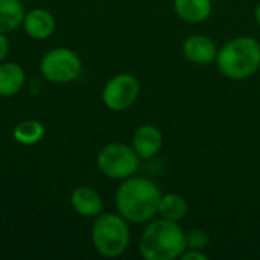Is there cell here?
Wrapping results in <instances>:
<instances>
[{"instance_id":"6da1fadb","label":"cell","mask_w":260,"mask_h":260,"mask_svg":"<svg viewBox=\"0 0 260 260\" xmlns=\"http://www.w3.org/2000/svg\"><path fill=\"white\" fill-rule=\"evenodd\" d=\"M160 187L149 178L133 175L122 180L116 190V209L131 224H146L158 213L161 198Z\"/></svg>"},{"instance_id":"7a4b0ae2","label":"cell","mask_w":260,"mask_h":260,"mask_svg":"<svg viewBox=\"0 0 260 260\" xmlns=\"http://www.w3.org/2000/svg\"><path fill=\"white\" fill-rule=\"evenodd\" d=\"M139 251L146 260L181 259L186 251V232L178 222L151 219L142 232Z\"/></svg>"},{"instance_id":"3957f363","label":"cell","mask_w":260,"mask_h":260,"mask_svg":"<svg viewBox=\"0 0 260 260\" xmlns=\"http://www.w3.org/2000/svg\"><path fill=\"white\" fill-rule=\"evenodd\" d=\"M216 67L232 81H245L260 67V43L253 37H236L229 40L216 55Z\"/></svg>"},{"instance_id":"277c9868","label":"cell","mask_w":260,"mask_h":260,"mask_svg":"<svg viewBox=\"0 0 260 260\" xmlns=\"http://www.w3.org/2000/svg\"><path fill=\"white\" fill-rule=\"evenodd\" d=\"M131 241L128 221L119 213H101L91 227L94 250L104 257L122 256Z\"/></svg>"},{"instance_id":"5b68a950","label":"cell","mask_w":260,"mask_h":260,"mask_svg":"<svg viewBox=\"0 0 260 260\" xmlns=\"http://www.w3.org/2000/svg\"><path fill=\"white\" fill-rule=\"evenodd\" d=\"M140 157L131 145L126 143H108L96 157L98 169L102 175L111 180H126L139 171Z\"/></svg>"},{"instance_id":"8992f818","label":"cell","mask_w":260,"mask_h":260,"mask_svg":"<svg viewBox=\"0 0 260 260\" xmlns=\"http://www.w3.org/2000/svg\"><path fill=\"white\" fill-rule=\"evenodd\" d=\"M40 70L41 75L53 84H69L81 75L82 61L75 50L55 47L41 58Z\"/></svg>"},{"instance_id":"52a82bcc","label":"cell","mask_w":260,"mask_h":260,"mask_svg":"<svg viewBox=\"0 0 260 260\" xmlns=\"http://www.w3.org/2000/svg\"><path fill=\"white\" fill-rule=\"evenodd\" d=\"M139 94V79L131 73H119L105 84L102 90V102L111 111H125L136 104Z\"/></svg>"},{"instance_id":"ba28073f","label":"cell","mask_w":260,"mask_h":260,"mask_svg":"<svg viewBox=\"0 0 260 260\" xmlns=\"http://www.w3.org/2000/svg\"><path fill=\"white\" fill-rule=\"evenodd\" d=\"M183 55L187 61L197 66H206L216 59L218 49L213 40L203 34H193L183 43Z\"/></svg>"},{"instance_id":"9c48e42d","label":"cell","mask_w":260,"mask_h":260,"mask_svg":"<svg viewBox=\"0 0 260 260\" xmlns=\"http://www.w3.org/2000/svg\"><path fill=\"white\" fill-rule=\"evenodd\" d=\"M131 146L143 160L154 158L163 148V133L151 123L140 125L133 134Z\"/></svg>"},{"instance_id":"30bf717a","label":"cell","mask_w":260,"mask_h":260,"mask_svg":"<svg viewBox=\"0 0 260 260\" xmlns=\"http://www.w3.org/2000/svg\"><path fill=\"white\" fill-rule=\"evenodd\" d=\"M70 204L73 210L84 218H96L104 212V201L99 192L90 186H79L72 192Z\"/></svg>"},{"instance_id":"8fae6325","label":"cell","mask_w":260,"mask_h":260,"mask_svg":"<svg viewBox=\"0 0 260 260\" xmlns=\"http://www.w3.org/2000/svg\"><path fill=\"white\" fill-rule=\"evenodd\" d=\"M56 27L55 17L41 8L32 9L26 12L24 20H23V29L24 32L34 38V40H46L49 38Z\"/></svg>"},{"instance_id":"7c38bea8","label":"cell","mask_w":260,"mask_h":260,"mask_svg":"<svg viewBox=\"0 0 260 260\" xmlns=\"http://www.w3.org/2000/svg\"><path fill=\"white\" fill-rule=\"evenodd\" d=\"M174 11L180 20L198 24L210 17L213 3L212 0H174Z\"/></svg>"},{"instance_id":"4fadbf2b","label":"cell","mask_w":260,"mask_h":260,"mask_svg":"<svg viewBox=\"0 0 260 260\" xmlns=\"http://www.w3.org/2000/svg\"><path fill=\"white\" fill-rule=\"evenodd\" d=\"M26 82V73L17 62H2L0 64V96L9 98L23 88Z\"/></svg>"},{"instance_id":"5bb4252c","label":"cell","mask_w":260,"mask_h":260,"mask_svg":"<svg viewBox=\"0 0 260 260\" xmlns=\"http://www.w3.org/2000/svg\"><path fill=\"white\" fill-rule=\"evenodd\" d=\"M187 213H189V204L183 195L174 192L161 195L158 203V213H157L160 218L180 222L187 216Z\"/></svg>"},{"instance_id":"9a60e30c","label":"cell","mask_w":260,"mask_h":260,"mask_svg":"<svg viewBox=\"0 0 260 260\" xmlns=\"http://www.w3.org/2000/svg\"><path fill=\"white\" fill-rule=\"evenodd\" d=\"M26 11L20 0H0V34H8L23 24Z\"/></svg>"},{"instance_id":"2e32d148","label":"cell","mask_w":260,"mask_h":260,"mask_svg":"<svg viewBox=\"0 0 260 260\" xmlns=\"http://www.w3.org/2000/svg\"><path fill=\"white\" fill-rule=\"evenodd\" d=\"M12 136L15 139V142H18L20 145L24 146H30L38 143L43 136H44V126L41 122L38 120H23L20 123L15 125Z\"/></svg>"},{"instance_id":"e0dca14e","label":"cell","mask_w":260,"mask_h":260,"mask_svg":"<svg viewBox=\"0 0 260 260\" xmlns=\"http://www.w3.org/2000/svg\"><path fill=\"white\" fill-rule=\"evenodd\" d=\"M209 245V233L204 229H192L186 233V248L204 251Z\"/></svg>"},{"instance_id":"ac0fdd59","label":"cell","mask_w":260,"mask_h":260,"mask_svg":"<svg viewBox=\"0 0 260 260\" xmlns=\"http://www.w3.org/2000/svg\"><path fill=\"white\" fill-rule=\"evenodd\" d=\"M183 260H207V256L204 254V251L201 250H189L186 248V251L181 256Z\"/></svg>"},{"instance_id":"d6986e66","label":"cell","mask_w":260,"mask_h":260,"mask_svg":"<svg viewBox=\"0 0 260 260\" xmlns=\"http://www.w3.org/2000/svg\"><path fill=\"white\" fill-rule=\"evenodd\" d=\"M8 52H9V41L6 38V34H0V64L6 58Z\"/></svg>"},{"instance_id":"ffe728a7","label":"cell","mask_w":260,"mask_h":260,"mask_svg":"<svg viewBox=\"0 0 260 260\" xmlns=\"http://www.w3.org/2000/svg\"><path fill=\"white\" fill-rule=\"evenodd\" d=\"M254 20H256V23L260 26V2L256 5V8H254Z\"/></svg>"},{"instance_id":"44dd1931","label":"cell","mask_w":260,"mask_h":260,"mask_svg":"<svg viewBox=\"0 0 260 260\" xmlns=\"http://www.w3.org/2000/svg\"><path fill=\"white\" fill-rule=\"evenodd\" d=\"M259 96H260V90H259Z\"/></svg>"}]
</instances>
